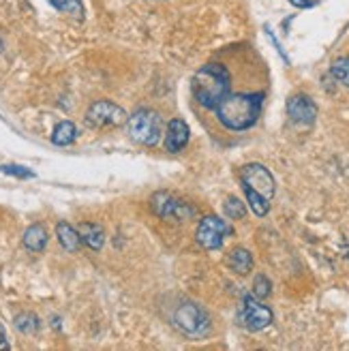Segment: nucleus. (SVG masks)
<instances>
[{
	"label": "nucleus",
	"instance_id": "nucleus-1",
	"mask_svg": "<svg viewBox=\"0 0 349 351\" xmlns=\"http://www.w3.org/2000/svg\"><path fill=\"white\" fill-rule=\"evenodd\" d=\"M264 95H228L217 108L219 122L230 131H247L251 129L259 114Z\"/></svg>",
	"mask_w": 349,
	"mask_h": 351
},
{
	"label": "nucleus",
	"instance_id": "nucleus-2",
	"mask_svg": "<svg viewBox=\"0 0 349 351\" xmlns=\"http://www.w3.org/2000/svg\"><path fill=\"white\" fill-rule=\"evenodd\" d=\"M230 71L217 62L204 64L193 75V84H191L195 101L206 110H217L219 103L230 95Z\"/></svg>",
	"mask_w": 349,
	"mask_h": 351
},
{
	"label": "nucleus",
	"instance_id": "nucleus-3",
	"mask_svg": "<svg viewBox=\"0 0 349 351\" xmlns=\"http://www.w3.org/2000/svg\"><path fill=\"white\" fill-rule=\"evenodd\" d=\"M127 131L135 144L156 146L163 135V118L154 110H137L127 118Z\"/></svg>",
	"mask_w": 349,
	"mask_h": 351
},
{
	"label": "nucleus",
	"instance_id": "nucleus-4",
	"mask_svg": "<svg viewBox=\"0 0 349 351\" xmlns=\"http://www.w3.org/2000/svg\"><path fill=\"white\" fill-rule=\"evenodd\" d=\"M173 326H176L184 337L200 341L210 332V317L208 313L195 302H182L173 311Z\"/></svg>",
	"mask_w": 349,
	"mask_h": 351
},
{
	"label": "nucleus",
	"instance_id": "nucleus-5",
	"mask_svg": "<svg viewBox=\"0 0 349 351\" xmlns=\"http://www.w3.org/2000/svg\"><path fill=\"white\" fill-rule=\"evenodd\" d=\"M272 311L259 302V298L255 295H244L240 308H238V324L249 330V332H259L272 324Z\"/></svg>",
	"mask_w": 349,
	"mask_h": 351
},
{
	"label": "nucleus",
	"instance_id": "nucleus-6",
	"mask_svg": "<svg viewBox=\"0 0 349 351\" xmlns=\"http://www.w3.org/2000/svg\"><path fill=\"white\" fill-rule=\"evenodd\" d=\"M150 208L159 219H176V221H186L195 217V208L182 202L180 197L171 195L167 191H156L150 197Z\"/></svg>",
	"mask_w": 349,
	"mask_h": 351
},
{
	"label": "nucleus",
	"instance_id": "nucleus-7",
	"mask_svg": "<svg viewBox=\"0 0 349 351\" xmlns=\"http://www.w3.org/2000/svg\"><path fill=\"white\" fill-rule=\"evenodd\" d=\"M127 122V112L112 101H95L86 112V125L93 129L120 127Z\"/></svg>",
	"mask_w": 349,
	"mask_h": 351
},
{
	"label": "nucleus",
	"instance_id": "nucleus-8",
	"mask_svg": "<svg viewBox=\"0 0 349 351\" xmlns=\"http://www.w3.org/2000/svg\"><path fill=\"white\" fill-rule=\"evenodd\" d=\"M240 180H242V189H251L255 193H259L261 197L272 199L274 197V176L268 171V167H264L261 163H249L240 169Z\"/></svg>",
	"mask_w": 349,
	"mask_h": 351
},
{
	"label": "nucleus",
	"instance_id": "nucleus-9",
	"mask_svg": "<svg viewBox=\"0 0 349 351\" xmlns=\"http://www.w3.org/2000/svg\"><path fill=\"white\" fill-rule=\"evenodd\" d=\"M230 234V225L219 217H204L197 225L195 238L206 251H217L223 247L225 236Z\"/></svg>",
	"mask_w": 349,
	"mask_h": 351
},
{
	"label": "nucleus",
	"instance_id": "nucleus-10",
	"mask_svg": "<svg viewBox=\"0 0 349 351\" xmlns=\"http://www.w3.org/2000/svg\"><path fill=\"white\" fill-rule=\"evenodd\" d=\"M287 114L296 125H313L317 118V105L306 95H293L287 101Z\"/></svg>",
	"mask_w": 349,
	"mask_h": 351
},
{
	"label": "nucleus",
	"instance_id": "nucleus-11",
	"mask_svg": "<svg viewBox=\"0 0 349 351\" xmlns=\"http://www.w3.org/2000/svg\"><path fill=\"white\" fill-rule=\"evenodd\" d=\"M189 125L180 118H173L169 120V125L165 129V150L167 152H180L186 144H189Z\"/></svg>",
	"mask_w": 349,
	"mask_h": 351
},
{
	"label": "nucleus",
	"instance_id": "nucleus-12",
	"mask_svg": "<svg viewBox=\"0 0 349 351\" xmlns=\"http://www.w3.org/2000/svg\"><path fill=\"white\" fill-rule=\"evenodd\" d=\"M77 234H80V240L91 251H101L103 244H106V232H103V227L97 223H82L77 227Z\"/></svg>",
	"mask_w": 349,
	"mask_h": 351
},
{
	"label": "nucleus",
	"instance_id": "nucleus-13",
	"mask_svg": "<svg viewBox=\"0 0 349 351\" xmlns=\"http://www.w3.org/2000/svg\"><path fill=\"white\" fill-rule=\"evenodd\" d=\"M24 247L28 249V251H32V253H41L45 247H47V240H49V236H47V230L41 225V223H34V225H30L28 230L24 232Z\"/></svg>",
	"mask_w": 349,
	"mask_h": 351
},
{
	"label": "nucleus",
	"instance_id": "nucleus-14",
	"mask_svg": "<svg viewBox=\"0 0 349 351\" xmlns=\"http://www.w3.org/2000/svg\"><path fill=\"white\" fill-rule=\"evenodd\" d=\"M56 236H58V242L62 244V249L67 253H77L80 251L82 240H80V234H77L75 227H71L69 223L62 221V223L56 225Z\"/></svg>",
	"mask_w": 349,
	"mask_h": 351
},
{
	"label": "nucleus",
	"instance_id": "nucleus-15",
	"mask_svg": "<svg viewBox=\"0 0 349 351\" xmlns=\"http://www.w3.org/2000/svg\"><path fill=\"white\" fill-rule=\"evenodd\" d=\"M228 266L236 272V274H249L253 270V257L247 249H234L230 255H228Z\"/></svg>",
	"mask_w": 349,
	"mask_h": 351
},
{
	"label": "nucleus",
	"instance_id": "nucleus-16",
	"mask_svg": "<svg viewBox=\"0 0 349 351\" xmlns=\"http://www.w3.org/2000/svg\"><path fill=\"white\" fill-rule=\"evenodd\" d=\"M75 139H77V129L73 122H69V120L58 122L54 133H51V142L56 146H71Z\"/></svg>",
	"mask_w": 349,
	"mask_h": 351
},
{
	"label": "nucleus",
	"instance_id": "nucleus-17",
	"mask_svg": "<svg viewBox=\"0 0 349 351\" xmlns=\"http://www.w3.org/2000/svg\"><path fill=\"white\" fill-rule=\"evenodd\" d=\"M15 328L20 330L22 335H37L41 328V322L37 315H32V313H20L15 317Z\"/></svg>",
	"mask_w": 349,
	"mask_h": 351
},
{
	"label": "nucleus",
	"instance_id": "nucleus-18",
	"mask_svg": "<svg viewBox=\"0 0 349 351\" xmlns=\"http://www.w3.org/2000/svg\"><path fill=\"white\" fill-rule=\"evenodd\" d=\"M47 3L54 7L56 11L67 13V15H71V17H77V20H82V17H84L82 0H47Z\"/></svg>",
	"mask_w": 349,
	"mask_h": 351
},
{
	"label": "nucleus",
	"instance_id": "nucleus-19",
	"mask_svg": "<svg viewBox=\"0 0 349 351\" xmlns=\"http://www.w3.org/2000/svg\"><path fill=\"white\" fill-rule=\"evenodd\" d=\"M244 195H247V202L251 206V210L257 217H266L270 213V199L261 197L259 193L251 191V189H244Z\"/></svg>",
	"mask_w": 349,
	"mask_h": 351
},
{
	"label": "nucleus",
	"instance_id": "nucleus-20",
	"mask_svg": "<svg viewBox=\"0 0 349 351\" xmlns=\"http://www.w3.org/2000/svg\"><path fill=\"white\" fill-rule=\"evenodd\" d=\"M330 73H333L335 80H339L341 84L349 86V58H337L330 66Z\"/></svg>",
	"mask_w": 349,
	"mask_h": 351
},
{
	"label": "nucleus",
	"instance_id": "nucleus-21",
	"mask_svg": "<svg viewBox=\"0 0 349 351\" xmlns=\"http://www.w3.org/2000/svg\"><path fill=\"white\" fill-rule=\"evenodd\" d=\"M272 291V283L268 280V276L264 274H257L255 280H253V295L259 298V300H264V298H268Z\"/></svg>",
	"mask_w": 349,
	"mask_h": 351
},
{
	"label": "nucleus",
	"instance_id": "nucleus-22",
	"mask_svg": "<svg viewBox=\"0 0 349 351\" xmlns=\"http://www.w3.org/2000/svg\"><path fill=\"white\" fill-rule=\"evenodd\" d=\"M223 210L230 219H242L244 215H247V208H244V204L236 197H230L228 202H225Z\"/></svg>",
	"mask_w": 349,
	"mask_h": 351
},
{
	"label": "nucleus",
	"instance_id": "nucleus-23",
	"mask_svg": "<svg viewBox=\"0 0 349 351\" xmlns=\"http://www.w3.org/2000/svg\"><path fill=\"white\" fill-rule=\"evenodd\" d=\"M0 171L15 176V178H22V180L34 178V171H30L28 167H22V165H13V163L11 165H0Z\"/></svg>",
	"mask_w": 349,
	"mask_h": 351
},
{
	"label": "nucleus",
	"instance_id": "nucleus-24",
	"mask_svg": "<svg viewBox=\"0 0 349 351\" xmlns=\"http://www.w3.org/2000/svg\"><path fill=\"white\" fill-rule=\"evenodd\" d=\"M289 3H291L293 7H298V9H309V7L315 5L313 0H289Z\"/></svg>",
	"mask_w": 349,
	"mask_h": 351
},
{
	"label": "nucleus",
	"instance_id": "nucleus-25",
	"mask_svg": "<svg viewBox=\"0 0 349 351\" xmlns=\"http://www.w3.org/2000/svg\"><path fill=\"white\" fill-rule=\"evenodd\" d=\"M5 347H9V343H7V335H5V328L0 326V349H5Z\"/></svg>",
	"mask_w": 349,
	"mask_h": 351
},
{
	"label": "nucleus",
	"instance_id": "nucleus-26",
	"mask_svg": "<svg viewBox=\"0 0 349 351\" xmlns=\"http://www.w3.org/2000/svg\"><path fill=\"white\" fill-rule=\"evenodd\" d=\"M0 51H3V41H0Z\"/></svg>",
	"mask_w": 349,
	"mask_h": 351
}]
</instances>
